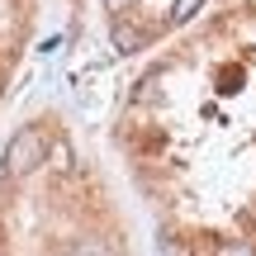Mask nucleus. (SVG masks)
Returning a JSON list of instances; mask_svg holds the SVG:
<instances>
[{
    "label": "nucleus",
    "instance_id": "f257e3e1",
    "mask_svg": "<svg viewBox=\"0 0 256 256\" xmlns=\"http://www.w3.org/2000/svg\"><path fill=\"white\" fill-rule=\"evenodd\" d=\"M43 156H48V138L38 128H19L5 147V176L10 180H24V176H34L43 166Z\"/></svg>",
    "mask_w": 256,
    "mask_h": 256
},
{
    "label": "nucleus",
    "instance_id": "f03ea898",
    "mask_svg": "<svg viewBox=\"0 0 256 256\" xmlns=\"http://www.w3.org/2000/svg\"><path fill=\"white\" fill-rule=\"evenodd\" d=\"M72 256H119V247H114L110 238H81L72 247Z\"/></svg>",
    "mask_w": 256,
    "mask_h": 256
},
{
    "label": "nucleus",
    "instance_id": "7ed1b4c3",
    "mask_svg": "<svg viewBox=\"0 0 256 256\" xmlns=\"http://www.w3.org/2000/svg\"><path fill=\"white\" fill-rule=\"evenodd\" d=\"M110 38H114V48H119V52H138V43H142V38H138V28H128V24H114Z\"/></svg>",
    "mask_w": 256,
    "mask_h": 256
},
{
    "label": "nucleus",
    "instance_id": "20e7f679",
    "mask_svg": "<svg viewBox=\"0 0 256 256\" xmlns=\"http://www.w3.org/2000/svg\"><path fill=\"white\" fill-rule=\"evenodd\" d=\"M43 162H52V171H72V147H62V142H57V147H48V156H43Z\"/></svg>",
    "mask_w": 256,
    "mask_h": 256
},
{
    "label": "nucleus",
    "instance_id": "39448f33",
    "mask_svg": "<svg viewBox=\"0 0 256 256\" xmlns=\"http://www.w3.org/2000/svg\"><path fill=\"white\" fill-rule=\"evenodd\" d=\"M218 256H256L252 242H218Z\"/></svg>",
    "mask_w": 256,
    "mask_h": 256
},
{
    "label": "nucleus",
    "instance_id": "423d86ee",
    "mask_svg": "<svg viewBox=\"0 0 256 256\" xmlns=\"http://www.w3.org/2000/svg\"><path fill=\"white\" fill-rule=\"evenodd\" d=\"M200 5H204V0H176V19L185 24L190 14H200Z\"/></svg>",
    "mask_w": 256,
    "mask_h": 256
},
{
    "label": "nucleus",
    "instance_id": "0eeeda50",
    "mask_svg": "<svg viewBox=\"0 0 256 256\" xmlns=\"http://www.w3.org/2000/svg\"><path fill=\"white\" fill-rule=\"evenodd\" d=\"M104 10H114V14H119V10H128V0H104Z\"/></svg>",
    "mask_w": 256,
    "mask_h": 256
}]
</instances>
